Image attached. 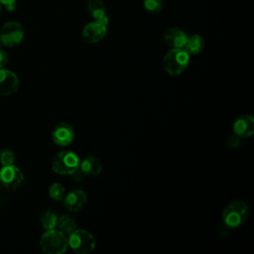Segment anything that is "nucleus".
<instances>
[{
  "instance_id": "nucleus-24",
  "label": "nucleus",
  "mask_w": 254,
  "mask_h": 254,
  "mask_svg": "<svg viewBox=\"0 0 254 254\" xmlns=\"http://www.w3.org/2000/svg\"><path fill=\"white\" fill-rule=\"evenodd\" d=\"M8 60H9L8 54L4 50L0 49V68L4 67L7 64Z\"/></svg>"
},
{
  "instance_id": "nucleus-20",
  "label": "nucleus",
  "mask_w": 254,
  "mask_h": 254,
  "mask_svg": "<svg viewBox=\"0 0 254 254\" xmlns=\"http://www.w3.org/2000/svg\"><path fill=\"white\" fill-rule=\"evenodd\" d=\"M144 7L151 13H158L162 10L163 0H144Z\"/></svg>"
},
{
  "instance_id": "nucleus-18",
  "label": "nucleus",
  "mask_w": 254,
  "mask_h": 254,
  "mask_svg": "<svg viewBox=\"0 0 254 254\" xmlns=\"http://www.w3.org/2000/svg\"><path fill=\"white\" fill-rule=\"evenodd\" d=\"M58 215L55 211L48 209L45 210L41 216H40V222L41 225L43 226V228H45L46 230L49 229H54L57 227V222H58Z\"/></svg>"
},
{
  "instance_id": "nucleus-19",
  "label": "nucleus",
  "mask_w": 254,
  "mask_h": 254,
  "mask_svg": "<svg viewBox=\"0 0 254 254\" xmlns=\"http://www.w3.org/2000/svg\"><path fill=\"white\" fill-rule=\"evenodd\" d=\"M65 188L60 184V183H55L53 184L50 189H49V195L53 200L56 201H61L64 199L65 195Z\"/></svg>"
},
{
  "instance_id": "nucleus-8",
  "label": "nucleus",
  "mask_w": 254,
  "mask_h": 254,
  "mask_svg": "<svg viewBox=\"0 0 254 254\" xmlns=\"http://www.w3.org/2000/svg\"><path fill=\"white\" fill-rule=\"evenodd\" d=\"M24 182L22 172L13 164L3 166L0 170V183L7 189L15 190Z\"/></svg>"
},
{
  "instance_id": "nucleus-15",
  "label": "nucleus",
  "mask_w": 254,
  "mask_h": 254,
  "mask_svg": "<svg viewBox=\"0 0 254 254\" xmlns=\"http://www.w3.org/2000/svg\"><path fill=\"white\" fill-rule=\"evenodd\" d=\"M205 42L203 38L199 35L193 34L190 36H188L187 41L184 46V50L190 56V55H197L204 49Z\"/></svg>"
},
{
  "instance_id": "nucleus-4",
  "label": "nucleus",
  "mask_w": 254,
  "mask_h": 254,
  "mask_svg": "<svg viewBox=\"0 0 254 254\" xmlns=\"http://www.w3.org/2000/svg\"><path fill=\"white\" fill-rule=\"evenodd\" d=\"M79 166L78 156L70 150H64L57 153L52 159L53 171L61 176H70Z\"/></svg>"
},
{
  "instance_id": "nucleus-5",
  "label": "nucleus",
  "mask_w": 254,
  "mask_h": 254,
  "mask_svg": "<svg viewBox=\"0 0 254 254\" xmlns=\"http://www.w3.org/2000/svg\"><path fill=\"white\" fill-rule=\"evenodd\" d=\"M68 247L78 254H89L96 246L95 237L87 230L76 228L67 235Z\"/></svg>"
},
{
  "instance_id": "nucleus-9",
  "label": "nucleus",
  "mask_w": 254,
  "mask_h": 254,
  "mask_svg": "<svg viewBox=\"0 0 254 254\" xmlns=\"http://www.w3.org/2000/svg\"><path fill=\"white\" fill-rule=\"evenodd\" d=\"M52 138L56 145L65 147L74 141L75 132L70 124L66 122H61L55 126L52 132Z\"/></svg>"
},
{
  "instance_id": "nucleus-2",
  "label": "nucleus",
  "mask_w": 254,
  "mask_h": 254,
  "mask_svg": "<svg viewBox=\"0 0 254 254\" xmlns=\"http://www.w3.org/2000/svg\"><path fill=\"white\" fill-rule=\"evenodd\" d=\"M249 216V206L243 200L229 202L222 211V222L228 228L242 225Z\"/></svg>"
},
{
  "instance_id": "nucleus-7",
  "label": "nucleus",
  "mask_w": 254,
  "mask_h": 254,
  "mask_svg": "<svg viewBox=\"0 0 254 254\" xmlns=\"http://www.w3.org/2000/svg\"><path fill=\"white\" fill-rule=\"evenodd\" d=\"M107 22L100 20H94L86 24L81 33L84 42L88 44H96L103 40L107 33Z\"/></svg>"
},
{
  "instance_id": "nucleus-11",
  "label": "nucleus",
  "mask_w": 254,
  "mask_h": 254,
  "mask_svg": "<svg viewBox=\"0 0 254 254\" xmlns=\"http://www.w3.org/2000/svg\"><path fill=\"white\" fill-rule=\"evenodd\" d=\"M63 201L64 207L68 211L75 212L80 210L85 205V203L87 202V194L84 190L75 189L65 193Z\"/></svg>"
},
{
  "instance_id": "nucleus-25",
  "label": "nucleus",
  "mask_w": 254,
  "mask_h": 254,
  "mask_svg": "<svg viewBox=\"0 0 254 254\" xmlns=\"http://www.w3.org/2000/svg\"><path fill=\"white\" fill-rule=\"evenodd\" d=\"M2 46H3V44H2V41H1V39H0V49L2 48Z\"/></svg>"
},
{
  "instance_id": "nucleus-13",
  "label": "nucleus",
  "mask_w": 254,
  "mask_h": 254,
  "mask_svg": "<svg viewBox=\"0 0 254 254\" xmlns=\"http://www.w3.org/2000/svg\"><path fill=\"white\" fill-rule=\"evenodd\" d=\"M187 34L180 28H169L166 30L164 34L165 43L171 49H180L184 48L185 43L187 41Z\"/></svg>"
},
{
  "instance_id": "nucleus-26",
  "label": "nucleus",
  "mask_w": 254,
  "mask_h": 254,
  "mask_svg": "<svg viewBox=\"0 0 254 254\" xmlns=\"http://www.w3.org/2000/svg\"><path fill=\"white\" fill-rule=\"evenodd\" d=\"M1 12H2V5L0 4V15H1Z\"/></svg>"
},
{
  "instance_id": "nucleus-21",
  "label": "nucleus",
  "mask_w": 254,
  "mask_h": 254,
  "mask_svg": "<svg viewBox=\"0 0 254 254\" xmlns=\"http://www.w3.org/2000/svg\"><path fill=\"white\" fill-rule=\"evenodd\" d=\"M0 162L2 166L13 165L15 162V154L12 150L5 149L0 153Z\"/></svg>"
},
{
  "instance_id": "nucleus-22",
  "label": "nucleus",
  "mask_w": 254,
  "mask_h": 254,
  "mask_svg": "<svg viewBox=\"0 0 254 254\" xmlns=\"http://www.w3.org/2000/svg\"><path fill=\"white\" fill-rule=\"evenodd\" d=\"M241 142H242V138L236 135L235 133H233L227 137L226 145L230 149H236L241 145Z\"/></svg>"
},
{
  "instance_id": "nucleus-23",
  "label": "nucleus",
  "mask_w": 254,
  "mask_h": 254,
  "mask_svg": "<svg viewBox=\"0 0 254 254\" xmlns=\"http://www.w3.org/2000/svg\"><path fill=\"white\" fill-rule=\"evenodd\" d=\"M0 4L3 5L7 10L12 11L16 7V0H0Z\"/></svg>"
},
{
  "instance_id": "nucleus-10",
  "label": "nucleus",
  "mask_w": 254,
  "mask_h": 254,
  "mask_svg": "<svg viewBox=\"0 0 254 254\" xmlns=\"http://www.w3.org/2000/svg\"><path fill=\"white\" fill-rule=\"evenodd\" d=\"M20 86V80L17 74L7 68H0V94L11 95L15 93Z\"/></svg>"
},
{
  "instance_id": "nucleus-17",
  "label": "nucleus",
  "mask_w": 254,
  "mask_h": 254,
  "mask_svg": "<svg viewBox=\"0 0 254 254\" xmlns=\"http://www.w3.org/2000/svg\"><path fill=\"white\" fill-rule=\"evenodd\" d=\"M56 228L63 232L64 234H65L66 236L69 235L73 230L76 229V222L74 217L68 213L62 214L61 216L58 217Z\"/></svg>"
},
{
  "instance_id": "nucleus-14",
  "label": "nucleus",
  "mask_w": 254,
  "mask_h": 254,
  "mask_svg": "<svg viewBox=\"0 0 254 254\" xmlns=\"http://www.w3.org/2000/svg\"><path fill=\"white\" fill-rule=\"evenodd\" d=\"M78 169L82 172L84 176L96 177L102 171V164L98 158L88 156L79 161Z\"/></svg>"
},
{
  "instance_id": "nucleus-3",
  "label": "nucleus",
  "mask_w": 254,
  "mask_h": 254,
  "mask_svg": "<svg viewBox=\"0 0 254 254\" xmlns=\"http://www.w3.org/2000/svg\"><path fill=\"white\" fill-rule=\"evenodd\" d=\"M190 55L183 49H171L163 58V67L170 75H180L188 67Z\"/></svg>"
},
{
  "instance_id": "nucleus-16",
  "label": "nucleus",
  "mask_w": 254,
  "mask_h": 254,
  "mask_svg": "<svg viewBox=\"0 0 254 254\" xmlns=\"http://www.w3.org/2000/svg\"><path fill=\"white\" fill-rule=\"evenodd\" d=\"M87 11L94 20H100L108 23L106 7L101 0H89L87 3Z\"/></svg>"
},
{
  "instance_id": "nucleus-6",
  "label": "nucleus",
  "mask_w": 254,
  "mask_h": 254,
  "mask_svg": "<svg viewBox=\"0 0 254 254\" xmlns=\"http://www.w3.org/2000/svg\"><path fill=\"white\" fill-rule=\"evenodd\" d=\"M24 38V29L19 22L10 21L5 23L0 31V39L3 46L15 47L19 45Z\"/></svg>"
},
{
  "instance_id": "nucleus-1",
  "label": "nucleus",
  "mask_w": 254,
  "mask_h": 254,
  "mask_svg": "<svg viewBox=\"0 0 254 254\" xmlns=\"http://www.w3.org/2000/svg\"><path fill=\"white\" fill-rule=\"evenodd\" d=\"M40 248L47 254H63L68 248L67 236L57 228L46 230L40 238Z\"/></svg>"
},
{
  "instance_id": "nucleus-12",
  "label": "nucleus",
  "mask_w": 254,
  "mask_h": 254,
  "mask_svg": "<svg viewBox=\"0 0 254 254\" xmlns=\"http://www.w3.org/2000/svg\"><path fill=\"white\" fill-rule=\"evenodd\" d=\"M233 133L239 137L249 138L254 134V118L251 115H242L238 117L233 124Z\"/></svg>"
}]
</instances>
